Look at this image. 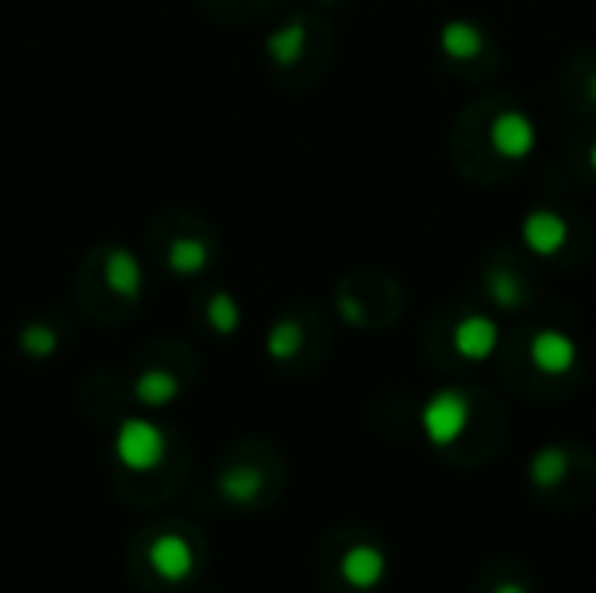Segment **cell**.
Wrapping results in <instances>:
<instances>
[{"instance_id":"6","label":"cell","mask_w":596,"mask_h":593,"mask_svg":"<svg viewBox=\"0 0 596 593\" xmlns=\"http://www.w3.org/2000/svg\"><path fill=\"white\" fill-rule=\"evenodd\" d=\"M454 350L471 359V364H482L495 350H499V325L489 315H468L460 318L454 328Z\"/></svg>"},{"instance_id":"4","label":"cell","mask_w":596,"mask_h":593,"mask_svg":"<svg viewBox=\"0 0 596 593\" xmlns=\"http://www.w3.org/2000/svg\"><path fill=\"white\" fill-rule=\"evenodd\" d=\"M147 566H151L161 580L168 583H186L195 569L192 545L181 534H157L147 548Z\"/></svg>"},{"instance_id":"5","label":"cell","mask_w":596,"mask_h":593,"mask_svg":"<svg viewBox=\"0 0 596 593\" xmlns=\"http://www.w3.org/2000/svg\"><path fill=\"white\" fill-rule=\"evenodd\" d=\"M579 359V345L572 336L558 332V328H544L534 339H530V364H534L541 374L561 377L575 367Z\"/></svg>"},{"instance_id":"15","label":"cell","mask_w":596,"mask_h":593,"mask_svg":"<svg viewBox=\"0 0 596 593\" xmlns=\"http://www.w3.org/2000/svg\"><path fill=\"white\" fill-rule=\"evenodd\" d=\"M304 342V332L296 321H279L272 332H269V356L272 359H290L296 356V350H301Z\"/></svg>"},{"instance_id":"12","label":"cell","mask_w":596,"mask_h":593,"mask_svg":"<svg viewBox=\"0 0 596 593\" xmlns=\"http://www.w3.org/2000/svg\"><path fill=\"white\" fill-rule=\"evenodd\" d=\"M569 475V454L561 447H541L530 457V482L537 489H555Z\"/></svg>"},{"instance_id":"21","label":"cell","mask_w":596,"mask_h":593,"mask_svg":"<svg viewBox=\"0 0 596 593\" xmlns=\"http://www.w3.org/2000/svg\"><path fill=\"white\" fill-rule=\"evenodd\" d=\"M589 168L596 172V140H593V147H589Z\"/></svg>"},{"instance_id":"7","label":"cell","mask_w":596,"mask_h":593,"mask_svg":"<svg viewBox=\"0 0 596 593\" xmlns=\"http://www.w3.org/2000/svg\"><path fill=\"white\" fill-rule=\"evenodd\" d=\"M566 241H569V224L555 210H534L523 220V244L534 255L548 258V255L566 249Z\"/></svg>"},{"instance_id":"20","label":"cell","mask_w":596,"mask_h":593,"mask_svg":"<svg viewBox=\"0 0 596 593\" xmlns=\"http://www.w3.org/2000/svg\"><path fill=\"white\" fill-rule=\"evenodd\" d=\"M492 593H530V590L523 583H517V580H509V583H499Z\"/></svg>"},{"instance_id":"11","label":"cell","mask_w":596,"mask_h":593,"mask_svg":"<svg viewBox=\"0 0 596 593\" xmlns=\"http://www.w3.org/2000/svg\"><path fill=\"white\" fill-rule=\"evenodd\" d=\"M105 279H109V287L123 296H137L143 287V273L137 266V258H132L126 249H115L105 258Z\"/></svg>"},{"instance_id":"22","label":"cell","mask_w":596,"mask_h":593,"mask_svg":"<svg viewBox=\"0 0 596 593\" xmlns=\"http://www.w3.org/2000/svg\"><path fill=\"white\" fill-rule=\"evenodd\" d=\"M589 98L596 102V74H593V80H589Z\"/></svg>"},{"instance_id":"2","label":"cell","mask_w":596,"mask_h":593,"mask_svg":"<svg viewBox=\"0 0 596 593\" xmlns=\"http://www.w3.org/2000/svg\"><path fill=\"white\" fill-rule=\"evenodd\" d=\"M422 433L426 440L433 443V447H451V443L460 440V433L468 430V422H471V402H468V394H460V391H436L433 399H429L422 405Z\"/></svg>"},{"instance_id":"17","label":"cell","mask_w":596,"mask_h":593,"mask_svg":"<svg viewBox=\"0 0 596 593\" xmlns=\"http://www.w3.org/2000/svg\"><path fill=\"white\" fill-rule=\"evenodd\" d=\"M238 321H241V315H238V304L230 301L227 293H217L210 301V325L217 328L220 336H230L238 328Z\"/></svg>"},{"instance_id":"9","label":"cell","mask_w":596,"mask_h":593,"mask_svg":"<svg viewBox=\"0 0 596 593\" xmlns=\"http://www.w3.org/2000/svg\"><path fill=\"white\" fill-rule=\"evenodd\" d=\"M440 46L451 60H474L485 49V36L471 22H446L440 31Z\"/></svg>"},{"instance_id":"19","label":"cell","mask_w":596,"mask_h":593,"mask_svg":"<svg viewBox=\"0 0 596 593\" xmlns=\"http://www.w3.org/2000/svg\"><path fill=\"white\" fill-rule=\"evenodd\" d=\"M22 350L31 356H49L56 350V332H49L42 325H31L22 332Z\"/></svg>"},{"instance_id":"1","label":"cell","mask_w":596,"mask_h":593,"mask_svg":"<svg viewBox=\"0 0 596 593\" xmlns=\"http://www.w3.org/2000/svg\"><path fill=\"white\" fill-rule=\"evenodd\" d=\"M164 451H168V440H164L161 426H154L151 419H123L119 430H115V457L119 465L129 471H154Z\"/></svg>"},{"instance_id":"10","label":"cell","mask_w":596,"mask_h":593,"mask_svg":"<svg viewBox=\"0 0 596 593\" xmlns=\"http://www.w3.org/2000/svg\"><path fill=\"white\" fill-rule=\"evenodd\" d=\"M265 479H262V471L252 468V465H234V468H227L220 475V496L227 503H238V506H248V503H255L258 500V492H262Z\"/></svg>"},{"instance_id":"16","label":"cell","mask_w":596,"mask_h":593,"mask_svg":"<svg viewBox=\"0 0 596 593\" xmlns=\"http://www.w3.org/2000/svg\"><path fill=\"white\" fill-rule=\"evenodd\" d=\"M485 287H489V296H492V301L499 304V307H517V304L523 301L520 283H517V279H512L506 269H492Z\"/></svg>"},{"instance_id":"14","label":"cell","mask_w":596,"mask_h":593,"mask_svg":"<svg viewBox=\"0 0 596 593\" xmlns=\"http://www.w3.org/2000/svg\"><path fill=\"white\" fill-rule=\"evenodd\" d=\"M206 262H210V252H206L203 241H195V238H178V241H172V249H168V269L175 276H195V273H203Z\"/></svg>"},{"instance_id":"8","label":"cell","mask_w":596,"mask_h":593,"mask_svg":"<svg viewBox=\"0 0 596 593\" xmlns=\"http://www.w3.org/2000/svg\"><path fill=\"white\" fill-rule=\"evenodd\" d=\"M339 572L353 590H373L388 576V558L373 545H353L350 552L342 555Z\"/></svg>"},{"instance_id":"13","label":"cell","mask_w":596,"mask_h":593,"mask_svg":"<svg viewBox=\"0 0 596 593\" xmlns=\"http://www.w3.org/2000/svg\"><path fill=\"white\" fill-rule=\"evenodd\" d=\"M132 391H137V399L143 405H151V408L168 405V402L178 399V377L168 374V370H147V374L137 377V388Z\"/></svg>"},{"instance_id":"18","label":"cell","mask_w":596,"mask_h":593,"mask_svg":"<svg viewBox=\"0 0 596 593\" xmlns=\"http://www.w3.org/2000/svg\"><path fill=\"white\" fill-rule=\"evenodd\" d=\"M269 49L276 53L279 63H293L296 56H301V49H304V31L301 25H293V28H283L279 36H272Z\"/></svg>"},{"instance_id":"3","label":"cell","mask_w":596,"mask_h":593,"mask_svg":"<svg viewBox=\"0 0 596 593\" xmlns=\"http://www.w3.org/2000/svg\"><path fill=\"white\" fill-rule=\"evenodd\" d=\"M489 143L499 157L523 161L534 154V147H537V126L527 112H503V115H495L489 126Z\"/></svg>"}]
</instances>
